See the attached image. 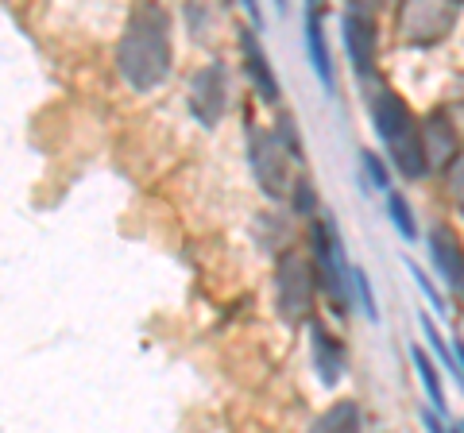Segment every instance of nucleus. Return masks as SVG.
<instances>
[{"instance_id": "obj_1", "label": "nucleus", "mask_w": 464, "mask_h": 433, "mask_svg": "<svg viewBox=\"0 0 464 433\" xmlns=\"http://www.w3.org/2000/svg\"><path fill=\"white\" fill-rule=\"evenodd\" d=\"M174 63L170 47V16L159 5H140L124 24V35L116 43V74L128 90L151 93L167 82Z\"/></svg>"}, {"instance_id": "obj_2", "label": "nucleus", "mask_w": 464, "mask_h": 433, "mask_svg": "<svg viewBox=\"0 0 464 433\" xmlns=\"http://www.w3.org/2000/svg\"><path fill=\"white\" fill-rule=\"evenodd\" d=\"M372 120L375 132L387 143L391 163L399 167L402 178H422L426 175V151H422V128H418V117L411 112V105L395 93L383 90L380 97L372 101Z\"/></svg>"}, {"instance_id": "obj_3", "label": "nucleus", "mask_w": 464, "mask_h": 433, "mask_svg": "<svg viewBox=\"0 0 464 433\" xmlns=\"http://www.w3.org/2000/svg\"><path fill=\"white\" fill-rule=\"evenodd\" d=\"M310 248H314V283L325 291L333 302V313L344 317L348 313V267H344V244L341 233L333 225V216H317L310 225Z\"/></svg>"}, {"instance_id": "obj_4", "label": "nucleus", "mask_w": 464, "mask_h": 433, "mask_svg": "<svg viewBox=\"0 0 464 433\" xmlns=\"http://www.w3.org/2000/svg\"><path fill=\"white\" fill-rule=\"evenodd\" d=\"M275 306L286 325H302L314 313V267L298 252H283L275 267Z\"/></svg>"}, {"instance_id": "obj_5", "label": "nucleus", "mask_w": 464, "mask_h": 433, "mask_svg": "<svg viewBox=\"0 0 464 433\" xmlns=\"http://www.w3.org/2000/svg\"><path fill=\"white\" fill-rule=\"evenodd\" d=\"M248 155H252V170H256L259 190H264L271 201L286 197L290 163H298V159L286 151V143L275 136V128H252L248 132Z\"/></svg>"}, {"instance_id": "obj_6", "label": "nucleus", "mask_w": 464, "mask_h": 433, "mask_svg": "<svg viewBox=\"0 0 464 433\" xmlns=\"http://www.w3.org/2000/svg\"><path fill=\"white\" fill-rule=\"evenodd\" d=\"M457 20V5H438V0H430V5H402L399 12V32L406 43H438L441 35H449V27Z\"/></svg>"}, {"instance_id": "obj_7", "label": "nucleus", "mask_w": 464, "mask_h": 433, "mask_svg": "<svg viewBox=\"0 0 464 433\" xmlns=\"http://www.w3.org/2000/svg\"><path fill=\"white\" fill-rule=\"evenodd\" d=\"M225 97H228L225 66H221V63H209V66L194 78V90H190V109H194V117L201 120V128H213L217 120L225 117V105H228Z\"/></svg>"}, {"instance_id": "obj_8", "label": "nucleus", "mask_w": 464, "mask_h": 433, "mask_svg": "<svg viewBox=\"0 0 464 433\" xmlns=\"http://www.w3.org/2000/svg\"><path fill=\"white\" fill-rule=\"evenodd\" d=\"M430 255H433V267H438V275L445 279L449 291L464 298V244L449 225L430 228Z\"/></svg>"}, {"instance_id": "obj_9", "label": "nucleus", "mask_w": 464, "mask_h": 433, "mask_svg": "<svg viewBox=\"0 0 464 433\" xmlns=\"http://www.w3.org/2000/svg\"><path fill=\"white\" fill-rule=\"evenodd\" d=\"M344 47H348V59H353L356 78L372 82V74H375V24L364 8H353L344 16Z\"/></svg>"}, {"instance_id": "obj_10", "label": "nucleus", "mask_w": 464, "mask_h": 433, "mask_svg": "<svg viewBox=\"0 0 464 433\" xmlns=\"http://www.w3.org/2000/svg\"><path fill=\"white\" fill-rule=\"evenodd\" d=\"M418 128H422L426 167H445L449 170V163H453V151H457V140H453V124H449L445 109H433Z\"/></svg>"}, {"instance_id": "obj_11", "label": "nucleus", "mask_w": 464, "mask_h": 433, "mask_svg": "<svg viewBox=\"0 0 464 433\" xmlns=\"http://www.w3.org/2000/svg\"><path fill=\"white\" fill-rule=\"evenodd\" d=\"M240 51H244V66H248V78L256 85V93L264 97L267 105H275V101H279V82H275V70L267 63V54H264L259 39L248 32V27L240 32Z\"/></svg>"}, {"instance_id": "obj_12", "label": "nucleus", "mask_w": 464, "mask_h": 433, "mask_svg": "<svg viewBox=\"0 0 464 433\" xmlns=\"http://www.w3.org/2000/svg\"><path fill=\"white\" fill-rule=\"evenodd\" d=\"M310 337H314V364H317V375H322L325 387H337L341 375H344V349L341 341L329 333L325 325H310Z\"/></svg>"}, {"instance_id": "obj_13", "label": "nucleus", "mask_w": 464, "mask_h": 433, "mask_svg": "<svg viewBox=\"0 0 464 433\" xmlns=\"http://www.w3.org/2000/svg\"><path fill=\"white\" fill-rule=\"evenodd\" d=\"M306 47H310V63L317 70L322 85L333 93L337 90V78H333V59H329V47H325V27H322V12L310 8L306 12Z\"/></svg>"}, {"instance_id": "obj_14", "label": "nucleus", "mask_w": 464, "mask_h": 433, "mask_svg": "<svg viewBox=\"0 0 464 433\" xmlns=\"http://www.w3.org/2000/svg\"><path fill=\"white\" fill-rule=\"evenodd\" d=\"M310 433H360V407L353 399L333 402V407L310 426Z\"/></svg>"}, {"instance_id": "obj_15", "label": "nucleus", "mask_w": 464, "mask_h": 433, "mask_svg": "<svg viewBox=\"0 0 464 433\" xmlns=\"http://www.w3.org/2000/svg\"><path fill=\"white\" fill-rule=\"evenodd\" d=\"M411 356H414V368H418V375H422V383H426V395H430V402H433V410H445V395H441V380H438V371H433V364H430V356L422 352V344H411Z\"/></svg>"}, {"instance_id": "obj_16", "label": "nucleus", "mask_w": 464, "mask_h": 433, "mask_svg": "<svg viewBox=\"0 0 464 433\" xmlns=\"http://www.w3.org/2000/svg\"><path fill=\"white\" fill-rule=\"evenodd\" d=\"M387 213H391V225L399 228V236H402V240H418L414 213H411V206H406V197H402V194H395V190L387 194Z\"/></svg>"}, {"instance_id": "obj_17", "label": "nucleus", "mask_w": 464, "mask_h": 433, "mask_svg": "<svg viewBox=\"0 0 464 433\" xmlns=\"http://www.w3.org/2000/svg\"><path fill=\"white\" fill-rule=\"evenodd\" d=\"M360 170H364V182H372L375 190L391 194V178H387V167H383V159L375 155V151H360Z\"/></svg>"}, {"instance_id": "obj_18", "label": "nucleus", "mask_w": 464, "mask_h": 433, "mask_svg": "<svg viewBox=\"0 0 464 433\" xmlns=\"http://www.w3.org/2000/svg\"><path fill=\"white\" fill-rule=\"evenodd\" d=\"M348 286H353V291H356V298H360V310H364V317H372V322H375V317H380V313H375V298H372V286H368V275H364V271H348Z\"/></svg>"}, {"instance_id": "obj_19", "label": "nucleus", "mask_w": 464, "mask_h": 433, "mask_svg": "<svg viewBox=\"0 0 464 433\" xmlns=\"http://www.w3.org/2000/svg\"><path fill=\"white\" fill-rule=\"evenodd\" d=\"M449 194H453V206L464 213V159L449 163Z\"/></svg>"}, {"instance_id": "obj_20", "label": "nucleus", "mask_w": 464, "mask_h": 433, "mask_svg": "<svg viewBox=\"0 0 464 433\" xmlns=\"http://www.w3.org/2000/svg\"><path fill=\"white\" fill-rule=\"evenodd\" d=\"M290 190H295V197H290V201H295V213H314V186L310 182H298V186H290Z\"/></svg>"}, {"instance_id": "obj_21", "label": "nucleus", "mask_w": 464, "mask_h": 433, "mask_svg": "<svg viewBox=\"0 0 464 433\" xmlns=\"http://www.w3.org/2000/svg\"><path fill=\"white\" fill-rule=\"evenodd\" d=\"M406 271H411V275H414V283H418V286H422V291H426V298L433 302V306H438V310H441V294H438V291H433V286H430V279L422 275V271H418V264H406Z\"/></svg>"}, {"instance_id": "obj_22", "label": "nucleus", "mask_w": 464, "mask_h": 433, "mask_svg": "<svg viewBox=\"0 0 464 433\" xmlns=\"http://www.w3.org/2000/svg\"><path fill=\"white\" fill-rule=\"evenodd\" d=\"M457 364H460V371H464V341H457Z\"/></svg>"}, {"instance_id": "obj_23", "label": "nucleus", "mask_w": 464, "mask_h": 433, "mask_svg": "<svg viewBox=\"0 0 464 433\" xmlns=\"http://www.w3.org/2000/svg\"><path fill=\"white\" fill-rule=\"evenodd\" d=\"M445 433H460V426H457V429H445Z\"/></svg>"}, {"instance_id": "obj_24", "label": "nucleus", "mask_w": 464, "mask_h": 433, "mask_svg": "<svg viewBox=\"0 0 464 433\" xmlns=\"http://www.w3.org/2000/svg\"><path fill=\"white\" fill-rule=\"evenodd\" d=\"M460 433H464V426H460Z\"/></svg>"}]
</instances>
